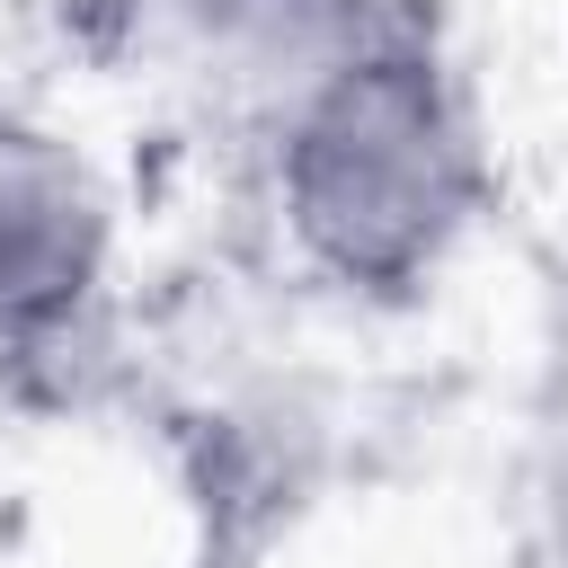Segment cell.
Segmentation results:
<instances>
[{
	"mask_svg": "<svg viewBox=\"0 0 568 568\" xmlns=\"http://www.w3.org/2000/svg\"><path fill=\"white\" fill-rule=\"evenodd\" d=\"M541 568H568V435H559L550 479H541Z\"/></svg>",
	"mask_w": 568,
	"mask_h": 568,
	"instance_id": "3957f363",
	"label": "cell"
},
{
	"mask_svg": "<svg viewBox=\"0 0 568 568\" xmlns=\"http://www.w3.org/2000/svg\"><path fill=\"white\" fill-rule=\"evenodd\" d=\"M106 178L36 115L0 106V346H53L106 284Z\"/></svg>",
	"mask_w": 568,
	"mask_h": 568,
	"instance_id": "7a4b0ae2",
	"label": "cell"
},
{
	"mask_svg": "<svg viewBox=\"0 0 568 568\" xmlns=\"http://www.w3.org/2000/svg\"><path fill=\"white\" fill-rule=\"evenodd\" d=\"M275 178L302 257L355 293H417L488 204L479 124L453 71L390 27L284 106Z\"/></svg>",
	"mask_w": 568,
	"mask_h": 568,
	"instance_id": "6da1fadb",
	"label": "cell"
}]
</instances>
